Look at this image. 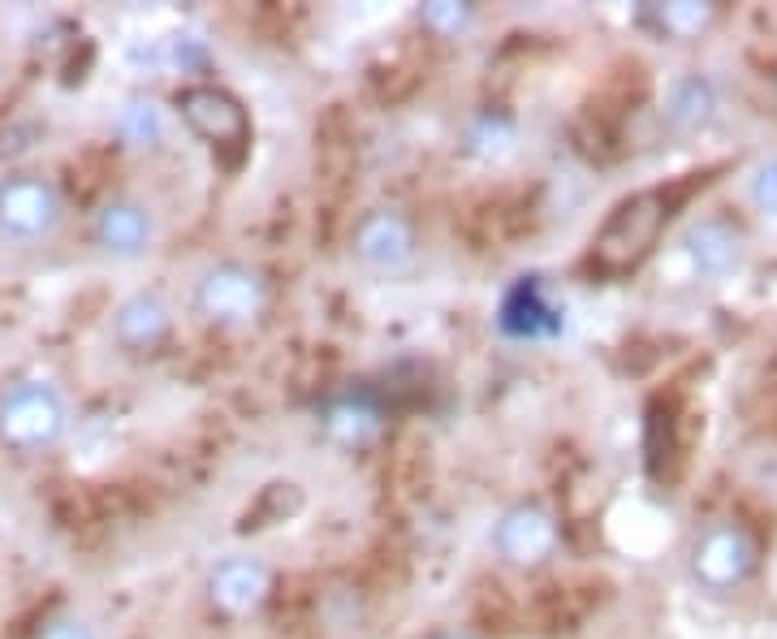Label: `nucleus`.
I'll use <instances>...</instances> for the list:
<instances>
[{
    "instance_id": "4",
    "label": "nucleus",
    "mask_w": 777,
    "mask_h": 639,
    "mask_svg": "<svg viewBox=\"0 0 777 639\" xmlns=\"http://www.w3.org/2000/svg\"><path fill=\"white\" fill-rule=\"evenodd\" d=\"M268 277L255 264L242 260H216L195 277L190 307L208 329H251L268 311Z\"/></svg>"
},
{
    "instance_id": "23",
    "label": "nucleus",
    "mask_w": 777,
    "mask_h": 639,
    "mask_svg": "<svg viewBox=\"0 0 777 639\" xmlns=\"http://www.w3.org/2000/svg\"><path fill=\"white\" fill-rule=\"evenodd\" d=\"M428 639H475V635H467V631H436Z\"/></svg>"
},
{
    "instance_id": "18",
    "label": "nucleus",
    "mask_w": 777,
    "mask_h": 639,
    "mask_svg": "<svg viewBox=\"0 0 777 639\" xmlns=\"http://www.w3.org/2000/svg\"><path fill=\"white\" fill-rule=\"evenodd\" d=\"M152 61L160 65V70H169V74L195 78V74H203V70L212 65V52H208V44H203L195 31H177V35L156 39Z\"/></svg>"
},
{
    "instance_id": "21",
    "label": "nucleus",
    "mask_w": 777,
    "mask_h": 639,
    "mask_svg": "<svg viewBox=\"0 0 777 639\" xmlns=\"http://www.w3.org/2000/svg\"><path fill=\"white\" fill-rule=\"evenodd\" d=\"M31 639H104V631L83 609H57V614H48L39 622Z\"/></svg>"
},
{
    "instance_id": "13",
    "label": "nucleus",
    "mask_w": 777,
    "mask_h": 639,
    "mask_svg": "<svg viewBox=\"0 0 777 639\" xmlns=\"http://www.w3.org/2000/svg\"><path fill=\"white\" fill-rule=\"evenodd\" d=\"M173 121H177V113L169 104H160L156 95H147V91H134L117 108L113 134H117V143L126 147V152L156 156V152H165V147L173 143Z\"/></svg>"
},
{
    "instance_id": "6",
    "label": "nucleus",
    "mask_w": 777,
    "mask_h": 639,
    "mask_svg": "<svg viewBox=\"0 0 777 639\" xmlns=\"http://www.w3.org/2000/svg\"><path fill=\"white\" fill-rule=\"evenodd\" d=\"M87 242L95 255H104L113 264H139L160 242V216L147 199L117 190V195H104L91 208Z\"/></svg>"
},
{
    "instance_id": "5",
    "label": "nucleus",
    "mask_w": 777,
    "mask_h": 639,
    "mask_svg": "<svg viewBox=\"0 0 777 639\" xmlns=\"http://www.w3.org/2000/svg\"><path fill=\"white\" fill-rule=\"evenodd\" d=\"M173 113L190 134H195V139L208 143L229 169H238L242 160H247L255 126H251L247 104H242L229 87H221V83H186L173 100Z\"/></svg>"
},
{
    "instance_id": "22",
    "label": "nucleus",
    "mask_w": 777,
    "mask_h": 639,
    "mask_svg": "<svg viewBox=\"0 0 777 639\" xmlns=\"http://www.w3.org/2000/svg\"><path fill=\"white\" fill-rule=\"evenodd\" d=\"M747 195H752V203L765 216H777V156L765 160V165L752 173V182H747Z\"/></svg>"
},
{
    "instance_id": "14",
    "label": "nucleus",
    "mask_w": 777,
    "mask_h": 639,
    "mask_svg": "<svg viewBox=\"0 0 777 639\" xmlns=\"http://www.w3.org/2000/svg\"><path fill=\"white\" fill-rule=\"evenodd\" d=\"M501 329L518 342H544V337L562 333V307L553 303L540 277H523L501 298Z\"/></svg>"
},
{
    "instance_id": "2",
    "label": "nucleus",
    "mask_w": 777,
    "mask_h": 639,
    "mask_svg": "<svg viewBox=\"0 0 777 639\" xmlns=\"http://www.w3.org/2000/svg\"><path fill=\"white\" fill-rule=\"evenodd\" d=\"M74 406L52 376H13L0 385V450L39 458L70 437Z\"/></svg>"
},
{
    "instance_id": "1",
    "label": "nucleus",
    "mask_w": 777,
    "mask_h": 639,
    "mask_svg": "<svg viewBox=\"0 0 777 639\" xmlns=\"http://www.w3.org/2000/svg\"><path fill=\"white\" fill-rule=\"evenodd\" d=\"M687 186H648L639 195L622 199L605 216V225L592 238V268L601 277H626L652 255L661 229L670 225L674 208L683 203Z\"/></svg>"
},
{
    "instance_id": "3",
    "label": "nucleus",
    "mask_w": 777,
    "mask_h": 639,
    "mask_svg": "<svg viewBox=\"0 0 777 639\" xmlns=\"http://www.w3.org/2000/svg\"><path fill=\"white\" fill-rule=\"evenodd\" d=\"M70 221V203L57 178L44 169H9L0 173V247L44 251L61 238Z\"/></svg>"
},
{
    "instance_id": "9",
    "label": "nucleus",
    "mask_w": 777,
    "mask_h": 639,
    "mask_svg": "<svg viewBox=\"0 0 777 639\" xmlns=\"http://www.w3.org/2000/svg\"><path fill=\"white\" fill-rule=\"evenodd\" d=\"M177 333V311L173 303L152 285L121 294L113 311H108V342L130 359H152L160 355Z\"/></svg>"
},
{
    "instance_id": "15",
    "label": "nucleus",
    "mask_w": 777,
    "mask_h": 639,
    "mask_svg": "<svg viewBox=\"0 0 777 639\" xmlns=\"http://www.w3.org/2000/svg\"><path fill=\"white\" fill-rule=\"evenodd\" d=\"M687 255L700 277H730L743 264V234L721 216H708L687 234Z\"/></svg>"
},
{
    "instance_id": "19",
    "label": "nucleus",
    "mask_w": 777,
    "mask_h": 639,
    "mask_svg": "<svg viewBox=\"0 0 777 639\" xmlns=\"http://www.w3.org/2000/svg\"><path fill=\"white\" fill-rule=\"evenodd\" d=\"M415 18L436 39H462L475 22H480V9L462 5V0H432V5H424V9L415 13Z\"/></svg>"
},
{
    "instance_id": "10",
    "label": "nucleus",
    "mask_w": 777,
    "mask_h": 639,
    "mask_svg": "<svg viewBox=\"0 0 777 639\" xmlns=\"http://www.w3.org/2000/svg\"><path fill=\"white\" fill-rule=\"evenodd\" d=\"M272 566L255 553H225L216 557L203 575V596L221 618H251L268 605L272 596Z\"/></svg>"
},
{
    "instance_id": "7",
    "label": "nucleus",
    "mask_w": 777,
    "mask_h": 639,
    "mask_svg": "<svg viewBox=\"0 0 777 639\" xmlns=\"http://www.w3.org/2000/svg\"><path fill=\"white\" fill-rule=\"evenodd\" d=\"M415 255H419V225L411 221V212L393 208V203L367 208L350 229V260L363 273L398 277L415 264Z\"/></svg>"
},
{
    "instance_id": "16",
    "label": "nucleus",
    "mask_w": 777,
    "mask_h": 639,
    "mask_svg": "<svg viewBox=\"0 0 777 639\" xmlns=\"http://www.w3.org/2000/svg\"><path fill=\"white\" fill-rule=\"evenodd\" d=\"M514 147H518V121L506 108H480L467 121V130H462V152L471 160H484V165L514 156Z\"/></svg>"
},
{
    "instance_id": "17",
    "label": "nucleus",
    "mask_w": 777,
    "mask_h": 639,
    "mask_svg": "<svg viewBox=\"0 0 777 639\" xmlns=\"http://www.w3.org/2000/svg\"><path fill=\"white\" fill-rule=\"evenodd\" d=\"M713 113H717V87L704 74H683L670 87V95H665V121L678 134L704 130L713 121Z\"/></svg>"
},
{
    "instance_id": "20",
    "label": "nucleus",
    "mask_w": 777,
    "mask_h": 639,
    "mask_svg": "<svg viewBox=\"0 0 777 639\" xmlns=\"http://www.w3.org/2000/svg\"><path fill=\"white\" fill-rule=\"evenodd\" d=\"M648 22H657V31L670 39H691L713 22V5H652Z\"/></svg>"
},
{
    "instance_id": "8",
    "label": "nucleus",
    "mask_w": 777,
    "mask_h": 639,
    "mask_svg": "<svg viewBox=\"0 0 777 639\" xmlns=\"http://www.w3.org/2000/svg\"><path fill=\"white\" fill-rule=\"evenodd\" d=\"M488 545L510 570H523V575L527 570H544L562 553V523L540 501H514V506H506L493 519Z\"/></svg>"
},
{
    "instance_id": "12",
    "label": "nucleus",
    "mask_w": 777,
    "mask_h": 639,
    "mask_svg": "<svg viewBox=\"0 0 777 639\" xmlns=\"http://www.w3.org/2000/svg\"><path fill=\"white\" fill-rule=\"evenodd\" d=\"M385 424H389V411H385V402H380V393H372V389H342L320 406L324 441L337 445V450H350V454L376 445Z\"/></svg>"
},
{
    "instance_id": "11",
    "label": "nucleus",
    "mask_w": 777,
    "mask_h": 639,
    "mask_svg": "<svg viewBox=\"0 0 777 639\" xmlns=\"http://www.w3.org/2000/svg\"><path fill=\"white\" fill-rule=\"evenodd\" d=\"M756 570V540L739 523H713L695 536L691 575L708 592H734L752 579Z\"/></svg>"
}]
</instances>
